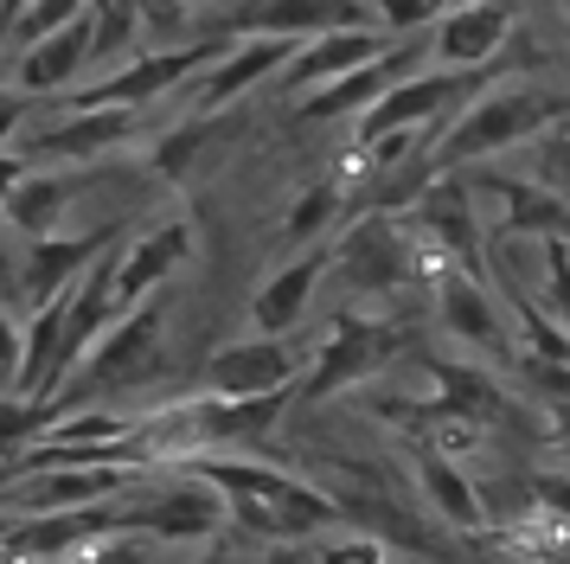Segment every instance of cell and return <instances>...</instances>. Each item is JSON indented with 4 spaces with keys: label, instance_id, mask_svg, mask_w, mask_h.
I'll use <instances>...</instances> for the list:
<instances>
[{
    "label": "cell",
    "instance_id": "6",
    "mask_svg": "<svg viewBox=\"0 0 570 564\" xmlns=\"http://www.w3.org/2000/svg\"><path fill=\"white\" fill-rule=\"evenodd\" d=\"M288 410V391H257V398H225L206 391L193 405H174V417L155 424V449H212V443H237V436L276 430V417Z\"/></svg>",
    "mask_w": 570,
    "mask_h": 564
},
{
    "label": "cell",
    "instance_id": "27",
    "mask_svg": "<svg viewBox=\"0 0 570 564\" xmlns=\"http://www.w3.org/2000/svg\"><path fill=\"white\" fill-rule=\"evenodd\" d=\"M58 417H65V398H27V391H0V456H20L32 449L39 436L58 430Z\"/></svg>",
    "mask_w": 570,
    "mask_h": 564
},
{
    "label": "cell",
    "instance_id": "28",
    "mask_svg": "<svg viewBox=\"0 0 570 564\" xmlns=\"http://www.w3.org/2000/svg\"><path fill=\"white\" fill-rule=\"evenodd\" d=\"M90 32H97V71H116L135 58V32H141V0H90Z\"/></svg>",
    "mask_w": 570,
    "mask_h": 564
},
{
    "label": "cell",
    "instance_id": "4",
    "mask_svg": "<svg viewBox=\"0 0 570 564\" xmlns=\"http://www.w3.org/2000/svg\"><path fill=\"white\" fill-rule=\"evenodd\" d=\"M218 51H225L218 39H193V46H167V51H135L116 71L90 77L78 90H65L52 109H148L155 97H174L180 84H193Z\"/></svg>",
    "mask_w": 570,
    "mask_h": 564
},
{
    "label": "cell",
    "instance_id": "18",
    "mask_svg": "<svg viewBox=\"0 0 570 564\" xmlns=\"http://www.w3.org/2000/svg\"><path fill=\"white\" fill-rule=\"evenodd\" d=\"M334 26H372L365 0H237L225 13V32H276V39H314Z\"/></svg>",
    "mask_w": 570,
    "mask_h": 564
},
{
    "label": "cell",
    "instance_id": "35",
    "mask_svg": "<svg viewBox=\"0 0 570 564\" xmlns=\"http://www.w3.org/2000/svg\"><path fill=\"white\" fill-rule=\"evenodd\" d=\"M39 103H46V97H27V90L13 84V71H0V142H13V135H20V123H27Z\"/></svg>",
    "mask_w": 570,
    "mask_h": 564
},
{
    "label": "cell",
    "instance_id": "19",
    "mask_svg": "<svg viewBox=\"0 0 570 564\" xmlns=\"http://www.w3.org/2000/svg\"><path fill=\"white\" fill-rule=\"evenodd\" d=\"M436 308H442V328L455 333V340H468L474 353L519 359V333L507 328V308H500L488 289H481V276L449 270V276L436 282Z\"/></svg>",
    "mask_w": 570,
    "mask_h": 564
},
{
    "label": "cell",
    "instance_id": "15",
    "mask_svg": "<svg viewBox=\"0 0 570 564\" xmlns=\"http://www.w3.org/2000/svg\"><path fill=\"white\" fill-rule=\"evenodd\" d=\"M302 372V353L288 347V333H250V340H232L218 347L206 366V391H225V398H257V391H288Z\"/></svg>",
    "mask_w": 570,
    "mask_h": 564
},
{
    "label": "cell",
    "instance_id": "7",
    "mask_svg": "<svg viewBox=\"0 0 570 564\" xmlns=\"http://www.w3.org/2000/svg\"><path fill=\"white\" fill-rule=\"evenodd\" d=\"M135 128H141V109H58V123L20 128L13 148L27 154L32 167H90L104 154L129 148Z\"/></svg>",
    "mask_w": 570,
    "mask_h": 564
},
{
    "label": "cell",
    "instance_id": "20",
    "mask_svg": "<svg viewBox=\"0 0 570 564\" xmlns=\"http://www.w3.org/2000/svg\"><path fill=\"white\" fill-rule=\"evenodd\" d=\"M109 244H122V231L104 225V231H52V237H32L27 251V276H20V295H27V308L52 302V295H65L71 282L97 263V256L109 251Z\"/></svg>",
    "mask_w": 570,
    "mask_h": 564
},
{
    "label": "cell",
    "instance_id": "29",
    "mask_svg": "<svg viewBox=\"0 0 570 564\" xmlns=\"http://www.w3.org/2000/svg\"><path fill=\"white\" fill-rule=\"evenodd\" d=\"M334 218H340V179H314L283 212V237L288 244H321V231L334 225Z\"/></svg>",
    "mask_w": 570,
    "mask_h": 564
},
{
    "label": "cell",
    "instance_id": "25",
    "mask_svg": "<svg viewBox=\"0 0 570 564\" xmlns=\"http://www.w3.org/2000/svg\"><path fill=\"white\" fill-rule=\"evenodd\" d=\"M237 128H244V116L237 109H193L186 123H174L167 135L155 142V154H148V167H155L160 179H186L206 154H218L225 142H232Z\"/></svg>",
    "mask_w": 570,
    "mask_h": 564
},
{
    "label": "cell",
    "instance_id": "22",
    "mask_svg": "<svg viewBox=\"0 0 570 564\" xmlns=\"http://www.w3.org/2000/svg\"><path fill=\"white\" fill-rule=\"evenodd\" d=\"M327 270H334V244H302L295 263L269 270V276L257 282V295H250V333H288L308 314L314 289H321Z\"/></svg>",
    "mask_w": 570,
    "mask_h": 564
},
{
    "label": "cell",
    "instance_id": "40",
    "mask_svg": "<svg viewBox=\"0 0 570 564\" xmlns=\"http://www.w3.org/2000/svg\"><path fill=\"white\" fill-rule=\"evenodd\" d=\"M27 174H32V161L13 148V142H0V200H7V193H13V186H20Z\"/></svg>",
    "mask_w": 570,
    "mask_h": 564
},
{
    "label": "cell",
    "instance_id": "33",
    "mask_svg": "<svg viewBox=\"0 0 570 564\" xmlns=\"http://www.w3.org/2000/svg\"><path fill=\"white\" fill-rule=\"evenodd\" d=\"M544 289H551V314L570 328V237H544Z\"/></svg>",
    "mask_w": 570,
    "mask_h": 564
},
{
    "label": "cell",
    "instance_id": "42",
    "mask_svg": "<svg viewBox=\"0 0 570 564\" xmlns=\"http://www.w3.org/2000/svg\"><path fill=\"white\" fill-rule=\"evenodd\" d=\"M0 39H13V13L7 7H0Z\"/></svg>",
    "mask_w": 570,
    "mask_h": 564
},
{
    "label": "cell",
    "instance_id": "31",
    "mask_svg": "<svg viewBox=\"0 0 570 564\" xmlns=\"http://www.w3.org/2000/svg\"><path fill=\"white\" fill-rule=\"evenodd\" d=\"M365 7H372V26L391 32V39H411L423 26H436L442 13V0H365Z\"/></svg>",
    "mask_w": 570,
    "mask_h": 564
},
{
    "label": "cell",
    "instance_id": "26",
    "mask_svg": "<svg viewBox=\"0 0 570 564\" xmlns=\"http://www.w3.org/2000/svg\"><path fill=\"white\" fill-rule=\"evenodd\" d=\"M416 482H423L430 507H436L449 526H462V533L488 526V500H481V487L468 482V475L442 456V449H423V456H416Z\"/></svg>",
    "mask_w": 570,
    "mask_h": 564
},
{
    "label": "cell",
    "instance_id": "46",
    "mask_svg": "<svg viewBox=\"0 0 570 564\" xmlns=\"http://www.w3.org/2000/svg\"><path fill=\"white\" fill-rule=\"evenodd\" d=\"M0 225H7V218H0Z\"/></svg>",
    "mask_w": 570,
    "mask_h": 564
},
{
    "label": "cell",
    "instance_id": "39",
    "mask_svg": "<svg viewBox=\"0 0 570 564\" xmlns=\"http://www.w3.org/2000/svg\"><path fill=\"white\" fill-rule=\"evenodd\" d=\"M13 385H20V328L0 308V391H13Z\"/></svg>",
    "mask_w": 570,
    "mask_h": 564
},
{
    "label": "cell",
    "instance_id": "32",
    "mask_svg": "<svg viewBox=\"0 0 570 564\" xmlns=\"http://www.w3.org/2000/svg\"><path fill=\"white\" fill-rule=\"evenodd\" d=\"M58 564H148V545H141V533H104Z\"/></svg>",
    "mask_w": 570,
    "mask_h": 564
},
{
    "label": "cell",
    "instance_id": "23",
    "mask_svg": "<svg viewBox=\"0 0 570 564\" xmlns=\"http://www.w3.org/2000/svg\"><path fill=\"white\" fill-rule=\"evenodd\" d=\"M474 186L500 200V225L507 237H570V200L551 193L539 179H513V174H474Z\"/></svg>",
    "mask_w": 570,
    "mask_h": 564
},
{
    "label": "cell",
    "instance_id": "12",
    "mask_svg": "<svg viewBox=\"0 0 570 564\" xmlns=\"http://www.w3.org/2000/svg\"><path fill=\"white\" fill-rule=\"evenodd\" d=\"M13 84L27 90V97H65V90H78L83 71H97V32H90V13H71L65 26L52 32H39L27 46H13Z\"/></svg>",
    "mask_w": 570,
    "mask_h": 564
},
{
    "label": "cell",
    "instance_id": "34",
    "mask_svg": "<svg viewBox=\"0 0 570 564\" xmlns=\"http://www.w3.org/2000/svg\"><path fill=\"white\" fill-rule=\"evenodd\" d=\"M308 564H391V558H385V545H379V538L346 533V538H327Z\"/></svg>",
    "mask_w": 570,
    "mask_h": 564
},
{
    "label": "cell",
    "instance_id": "11",
    "mask_svg": "<svg viewBox=\"0 0 570 564\" xmlns=\"http://www.w3.org/2000/svg\"><path fill=\"white\" fill-rule=\"evenodd\" d=\"M397 347H404V328H397V321L334 314L327 347H321V359H314V372H308V385H302V398H308V405H321V398H334V391H346V385L372 379V372H379V366H385Z\"/></svg>",
    "mask_w": 570,
    "mask_h": 564
},
{
    "label": "cell",
    "instance_id": "2",
    "mask_svg": "<svg viewBox=\"0 0 570 564\" xmlns=\"http://www.w3.org/2000/svg\"><path fill=\"white\" fill-rule=\"evenodd\" d=\"M160 372H167V314H160V302L148 295V302L122 308V314L97 333V347L78 359L71 379L58 385V398H65V410H78L83 398L155 385Z\"/></svg>",
    "mask_w": 570,
    "mask_h": 564
},
{
    "label": "cell",
    "instance_id": "38",
    "mask_svg": "<svg viewBox=\"0 0 570 564\" xmlns=\"http://www.w3.org/2000/svg\"><path fill=\"white\" fill-rule=\"evenodd\" d=\"M544 443H551V456L570 468V398H551V405H544Z\"/></svg>",
    "mask_w": 570,
    "mask_h": 564
},
{
    "label": "cell",
    "instance_id": "5",
    "mask_svg": "<svg viewBox=\"0 0 570 564\" xmlns=\"http://www.w3.org/2000/svg\"><path fill=\"white\" fill-rule=\"evenodd\" d=\"M423 256H436V251L416 237V225L404 212H372V218H353V231L334 244V270L353 282L360 295H391V289H404V282L430 276Z\"/></svg>",
    "mask_w": 570,
    "mask_h": 564
},
{
    "label": "cell",
    "instance_id": "3",
    "mask_svg": "<svg viewBox=\"0 0 570 564\" xmlns=\"http://www.w3.org/2000/svg\"><path fill=\"white\" fill-rule=\"evenodd\" d=\"M90 519H97V533H141V538H167V545H193V538L218 533L232 519V507H225V494L206 475L180 468V482L155 487V494L129 500V507L104 500V507H90Z\"/></svg>",
    "mask_w": 570,
    "mask_h": 564
},
{
    "label": "cell",
    "instance_id": "1",
    "mask_svg": "<svg viewBox=\"0 0 570 564\" xmlns=\"http://www.w3.org/2000/svg\"><path fill=\"white\" fill-rule=\"evenodd\" d=\"M193 475H206L225 507H232V526L244 538H269V545H302L321 526L340 519V500L327 487L302 482L288 468H269V461H225V456H186Z\"/></svg>",
    "mask_w": 570,
    "mask_h": 564
},
{
    "label": "cell",
    "instance_id": "36",
    "mask_svg": "<svg viewBox=\"0 0 570 564\" xmlns=\"http://www.w3.org/2000/svg\"><path fill=\"white\" fill-rule=\"evenodd\" d=\"M532 494H539V513H551V519L570 526V475L544 468V475H532Z\"/></svg>",
    "mask_w": 570,
    "mask_h": 564
},
{
    "label": "cell",
    "instance_id": "45",
    "mask_svg": "<svg viewBox=\"0 0 570 564\" xmlns=\"http://www.w3.org/2000/svg\"><path fill=\"white\" fill-rule=\"evenodd\" d=\"M186 7H199V0H186Z\"/></svg>",
    "mask_w": 570,
    "mask_h": 564
},
{
    "label": "cell",
    "instance_id": "21",
    "mask_svg": "<svg viewBox=\"0 0 570 564\" xmlns=\"http://www.w3.org/2000/svg\"><path fill=\"white\" fill-rule=\"evenodd\" d=\"M423 372L436 379V398L423 405V424H436V430H449V424H468V430L507 424L513 398H507L488 372H474V366H462V359H423Z\"/></svg>",
    "mask_w": 570,
    "mask_h": 564
},
{
    "label": "cell",
    "instance_id": "37",
    "mask_svg": "<svg viewBox=\"0 0 570 564\" xmlns=\"http://www.w3.org/2000/svg\"><path fill=\"white\" fill-rule=\"evenodd\" d=\"M199 564H302L295 558V545H269V538H257L250 552H212V558Z\"/></svg>",
    "mask_w": 570,
    "mask_h": 564
},
{
    "label": "cell",
    "instance_id": "43",
    "mask_svg": "<svg viewBox=\"0 0 570 564\" xmlns=\"http://www.w3.org/2000/svg\"><path fill=\"white\" fill-rule=\"evenodd\" d=\"M7 533H13V519H7V513H0V545H7Z\"/></svg>",
    "mask_w": 570,
    "mask_h": 564
},
{
    "label": "cell",
    "instance_id": "13",
    "mask_svg": "<svg viewBox=\"0 0 570 564\" xmlns=\"http://www.w3.org/2000/svg\"><path fill=\"white\" fill-rule=\"evenodd\" d=\"M513 26H519V13L507 0H455L430 26V58L436 65H462V71L493 65V58H507V46H513Z\"/></svg>",
    "mask_w": 570,
    "mask_h": 564
},
{
    "label": "cell",
    "instance_id": "14",
    "mask_svg": "<svg viewBox=\"0 0 570 564\" xmlns=\"http://www.w3.org/2000/svg\"><path fill=\"white\" fill-rule=\"evenodd\" d=\"M411 39H416V32H411ZM411 39H391L372 65L334 77V84H321V90H308V97H295V116H302V123H340V116H360V109H372V103L385 97L397 77L423 71V65H416L423 51H416Z\"/></svg>",
    "mask_w": 570,
    "mask_h": 564
},
{
    "label": "cell",
    "instance_id": "17",
    "mask_svg": "<svg viewBox=\"0 0 570 564\" xmlns=\"http://www.w3.org/2000/svg\"><path fill=\"white\" fill-rule=\"evenodd\" d=\"M385 46H391V32H379V26H334V32H314V39H302L295 58L283 65V90L288 97H308V90H321V84H334V77L372 65Z\"/></svg>",
    "mask_w": 570,
    "mask_h": 564
},
{
    "label": "cell",
    "instance_id": "41",
    "mask_svg": "<svg viewBox=\"0 0 570 564\" xmlns=\"http://www.w3.org/2000/svg\"><path fill=\"white\" fill-rule=\"evenodd\" d=\"M186 13V0H141V26H174Z\"/></svg>",
    "mask_w": 570,
    "mask_h": 564
},
{
    "label": "cell",
    "instance_id": "9",
    "mask_svg": "<svg viewBox=\"0 0 570 564\" xmlns=\"http://www.w3.org/2000/svg\"><path fill=\"white\" fill-rule=\"evenodd\" d=\"M141 461H58V468H32L7 487L13 513H78V507H104L122 487H135Z\"/></svg>",
    "mask_w": 570,
    "mask_h": 564
},
{
    "label": "cell",
    "instance_id": "8",
    "mask_svg": "<svg viewBox=\"0 0 570 564\" xmlns=\"http://www.w3.org/2000/svg\"><path fill=\"white\" fill-rule=\"evenodd\" d=\"M404 218L416 225V237L430 244V251L449 263V270H468V276H481V225H474V179L455 174H436L411 205H404Z\"/></svg>",
    "mask_w": 570,
    "mask_h": 564
},
{
    "label": "cell",
    "instance_id": "16",
    "mask_svg": "<svg viewBox=\"0 0 570 564\" xmlns=\"http://www.w3.org/2000/svg\"><path fill=\"white\" fill-rule=\"evenodd\" d=\"M186 256H193V225L186 218H155L141 237H122L116 244V302L122 308L148 302Z\"/></svg>",
    "mask_w": 570,
    "mask_h": 564
},
{
    "label": "cell",
    "instance_id": "24",
    "mask_svg": "<svg viewBox=\"0 0 570 564\" xmlns=\"http://www.w3.org/2000/svg\"><path fill=\"white\" fill-rule=\"evenodd\" d=\"M78 193H83L78 174L39 167V174H27L7 200H0V218H7V231H20V237H52V231L65 225V212H71Z\"/></svg>",
    "mask_w": 570,
    "mask_h": 564
},
{
    "label": "cell",
    "instance_id": "44",
    "mask_svg": "<svg viewBox=\"0 0 570 564\" xmlns=\"http://www.w3.org/2000/svg\"><path fill=\"white\" fill-rule=\"evenodd\" d=\"M558 564H570V552H564V558H558Z\"/></svg>",
    "mask_w": 570,
    "mask_h": 564
},
{
    "label": "cell",
    "instance_id": "10",
    "mask_svg": "<svg viewBox=\"0 0 570 564\" xmlns=\"http://www.w3.org/2000/svg\"><path fill=\"white\" fill-rule=\"evenodd\" d=\"M295 46H302V39H276V32H244V39L218 51L206 71L193 77V84H180V103H186V109H237V103L250 97L257 84L283 77V65L295 58Z\"/></svg>",
    "mask_w": 570,
    "mask_h": 564
},
{
    "label": "cell",
    "instance_id": "30",
    "mask_svg": "<svg viewBox=\"0 0 570 564\" xmlns=\"http://www.w3.org/2000/svg\"><path fill=\"white\" fill-rule=\"evenodd\" d=\"M525 154H532V179L570 200V123H551L544 135H532Z\"/></svg>",
    "mask_w": 570,
    "mask_h": 564
}]
</instances>
